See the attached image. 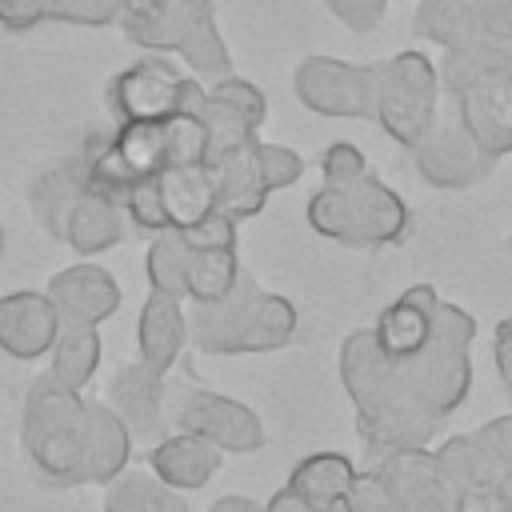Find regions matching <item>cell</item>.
<instances>
[{
	"label": "cell",
	"instance_id": "484cf974",
	"mask_svg": "<svg viewBox=\"0 0 512 512\" xmlns=\"http://www.w3.org/2000/svg\"><path fill=\"white\" fill-rule=\"evenodd\" d=\"M112 148L132 180V188L168 168V124L164 120H124L112 128Z\"/></svg>",
	"mask_w": 512,
	"mask_h": 512
},
{
	"label": "cell",
	"instance_id": "7c38bea8",
	"mask_svg": "<svg viewBox=\"0 0 512 512\" xmlns=\"http://www.w3.org/2000/svg\"><path fill=\"white\" fill-rule=\"evenodd\" d=\"M412 160H416L420 180L440 192H468L496 172V160L476 148V140L456 120V108L448 120L436 116L432 132L412 148Z\"/></svg>",
	"mask_w": 512,
	"mask_h": 512
},
{
	"label": "cell",
	"instance_id": "7bdbcfd3",
	"mask_svg": "<svg viewBox=\"0 0 512 512\" xmlns=\"http://www.w3.org/2000/svg\"><path fill=\"white\" fill-rule=\"evenodd\" d=\"M508 252H512V236H508Z\"/></svg>",
	"mask_w": 512,
	"mask_h": 512
},
{
	"label": "cell",
	"instance_id": "9c48e42d",
	"mask_svg": "<svg viewBox=\"0 0 512 512\" xmlns=\"http://www.w3.org/2000/svg\"><path fill=\"white\" fill-rule=\"evenodd\" d=\"M164 412H168V432H196L204 440H212L220 452H260L268 444V432L260 424V416L224 396V392H212L196 380H168V400H164Z\"/></svg>",
	"mask_w": 512,
	"mask_h": 512
},
{
	"label": "cell",
	"instance_id": "5bb4252c",
	"mask_svg": "<svg viewBox=\"0 0 512 512\" xmlns=\"http://www.w3.org/2000/svg\"><path fill=\"white\" fill-rule=\"evenodd\" d=\"M60 336V312L40 288H12L0 296V352L12 360H40Z\"/></svg>",
	"mask_w": 512,
	"mask_h": 512
},
{
	"label": "cell",
	"instance_id": "7a4b0ae2",
	"mask_svg": "<svg viewBox=\"0 0 512 512\" xmlns=\"http://www.w3.org/2000/svg\"><path fill=\"white\" fill-rule=\"evenodd\" d=\"M100 400L60 384L52 372L36 376L24 392L20 448L40 484L80 488L92 484V440H96Z\"/></svg>",
	"mask_w": 512,
	"mask_h": 512
},
{
	"label": "cell",
	"instance_id": "4dcf8cb0",
	"mask_svg": "<svg viewBox=\"0 0 512 512\" xmlns=\"http://www.w3.org/2000/svg\"><path fill=\"white\" fill-rule=\"evenodd\" d=\"M340 512H396V492L392 484L384 480V472L372 464V468H356L348 492H344V504Z\"/></svg>",
	"mask_w": 512,
	"mask_h": 512
},
{
	"label": "cell",
	"instance_id": "d590c367",
	"mask_svg": "<svg viewBox=\"0 0 512 512\" xmlns=\"http://www.w3.org/2000/svg\"><path fill=\"white\" fill-rule=\"evenodd\" d=\"M324 8L352 32H376L388 12V0H324Z\"/></svg>",
	"mask_w": 512,
	"mask_h": 512
},
{
	"label": "cell",
	"instance_id": "836d02e7",
	"mask_svg": "<svg viewBox=\"0 0 512 512\" xmlns=\"http://www.w3.org/2000/svg\"><path fill=\"white\" fill-rule=\"evenodd\" d=\"M256 152H260V168H264V180H268L272 192H280V188H288V184H296L304 176V156L296 148L260 140Z\"/></svg>",
	"mask_w": 512,
	"mask_h": 512
},
{
	"label": "cell",
	"instance_id": "277c9868",
	"mask_svg": "<svg viewBox=\"0 0 512 512\" xmlns=\"http://www.w3.org/2000/svg\"><path fill=\"white\" fill-rule=\"evenodd\" d=\"M296 304L264 292L248 272H240L236 288L220 304L188 308V344L204 356H248L276 352L296 336Z\"/></svg>",
	"mask_w": 512,
	"mask_h": 512
},
{
	"label": "cell",
	"instance_id": "83f0119b",
	"mask_svg": "<svg viewBox=\"0 0 512 512\" xmlns=\"http://www.w3.org/2000/svg\"><path fill=\"white\" fill-rule=\"evenodd\" d=\"M100 352H104L100 328L60 324V336H56V344H52V352H48V356H52V368H48V372H52L60 384L84 392V388L92 384L96 368H100Z\"/></svg>",
	"mask_w": 512,
	"mask_h": 512
},
{
	"label": "cell",
	"instance_id": "f35d334b",
	"mask_svg": "<svg viewBox=\"0 0 512 512\" xmlns=\"http://www.w3.org/2000/svg\"><path fill=\"white\" fill-rule=\"evenodd\" d=\"M484 40H512V0H480Z\"/></svg>",
	"mask_w": 512,
	"mask_h": 512
},
{
	"label": "cell",
	"instance_id": "f1b7e54d",
	"mask_svg": "<svg viewBox=\"0 0 512 512\" xmlns=\"http://www.w3.org/2000/svg\"><path fill=\"white\" fill-rule=\"evenodd\" d=\"M144 268H148V284L156 292H168V296L184 300V240H180L176 228L152 236Z\"/></svg>",
	"mask_w": 512,
	"mask_h": 512
},
{
	"label": "cell",
	"instance_id": "52a82bcc",
	"mask_svg": "<svg viewBox=\"0 0 512 512\" xmlns=\"http://www.w3.org/2000/svg\"><path fill=\"white\" fill-rule=\"evenodd\" d=\"M440 116V68L416 52L404 48L392 60L376 64V124L396 140L400 148H416Z\"/></svg>",
	"mask_w": 512,
	"mask_h": 512
},
{
	"label": "cell",
	"instance_id": "8d00e7d4",
	"mask_svg": "<svg viewBox=\"0 0 512 512\" xmlns=\"http://www.w3.org/2000/svg\"><path fill=\"white\" fill-rule=\"evenodd\" d=\"M48 20V0H0V24L8 32H32Z\"/></svg>",
	"mask_w": 512,
	"mask_h": 512
},
{
	"label": "cell",
	"instance_id": "ab89813d",
	"mask_svg": "<svg viewBox=\"0 0 512 512\" xmlns=\"http://www.w3.org/2000/svg\"><path fill=\"white\" fill-rule=\"evenodd\" d=\"M492 356H496V372H500V380H504V388L512 396V316L500 320V328L492 336Z\"/></svg>",
	"mask_w": 512,
	"mask_h": 512
},
{
	"label": "cell",
	"instance_id": "f6af8a7d",
	"mask_svg": "<svg viewBox=\"0 0 512 512\" xmlns=\"http://www.w3.org/2000/svg\"><path fill=\"white\" fill-rule=\"evenodd\" d=\"M128 4H136V0H128Z\"/></svg>",
	"mask_w": 512,
	"mask_h": 512
},
{
	"label": "cell",
	"instance_id": "ac0fdd59",
	"mask_svg": "<svg viewBox=\"0 0 512 512\" xmlns=\"http://www.w3.org/2000/svg\"><path fill=\"white\" fill-rule=\"evenodd\" d=\"M188 348V308L184 300L168 296V292H148L140 304V320H136V360H144L152 372L168 376L176 368V360Z\"/></svg>",
	"mask_w": 512,
	"mask_h": 512
},
{
	"label": "cell",
	"instance_id": "8fae6325",
	"mask_svg": "<svg viewBox=\"0 0 512 512\" xmlns=\"http://www.w3.org/2000/svg\"><path fill=\"white\" fill-rule=\"evenodd\" d=\"M296 100L332 120H376V64L340 56H304L292 72Z\"/></svg>",
	"mask_w": 512,
	"mask_h": 512
},
{
	"label": "cell",
	"instance_id": "f546056e",
	"mask_svg": "<svg viewBox=\"0 0 512 512\" xmlns=\"http://www.w3.org/2000/svg\"><path fill=\"white\" fill-rule=\"evenodd\" d=\"M468 440L476 448V460H480V472L488 484H496L500 476L512 472V412L480 424L476 432H468Z\"/></svg>",
	"mask_w": 512,
	"mask_h": 512
},
{
	"label": "cell",
	"instance_id": "3957f363",
	"mask_svg": "<svg viewBox=\"0 0 512 512\" xmlns=\"http://www.w3.org/2000/svg\"><path fill=\"white\" fill-rule=\"evenodd\" d=\"M440 88L456 100V120L492 160L512 152V40H476L444 52Z\"/></svg>",
	"mask_w": 512,
	"mask_h": 512
},
{
	"label": "cell",
	"instance_id": "e575fe53",
	"mask_svg": "<svg viewBox=\"0 0 512 512\" xmlns=\"http://www.w3.org/2000/svg\"><path fill=\"white\" fill-rule=\"evenodd\" d=\"M364 172H368V156L352 140H336V144H328L320 152V176H324V184H348V180H356Z\"/></svg>",
	"mask_w": 512,
	"mask_h": 512
},
{
	"label": "cell",
	"instance_id": "30bf717a",
	"mask_svg": "<svg viewBox=\"0 0 512 512\" xmlns=\"http://www.w3.org/2000/svg\"><path fill=\"white\" fill-rule=\"evenodd\" d=\"M128 224L140 232L192 228L216 212V188L208 164H168L164 172L140 180L124 200Z\"/></svg>",
	"mask_w": 512,
	"mask_h": 512
},
{
	"label": "cell",
	"instance_id": "6da1fadb",
	"mask_svg": "<svg viewBox=\"0 0 512 512\" xmlns=\"http://www.w3.org/2000/svg\"><path fill=\"white\" fill-rule=\"evenodd\" d=\"M472 336L476 316L444 300L432 316V344L420 356L388 360L372 344L368 328L344 336L340 380L356 408V432L376 456L400 448H428L432 432L468 400Z\"/></svg>",
	"mask_w": 512,
	"mask_h": 512
},
{
	"label": "cell",
	"instance_id": "9a60e30c",
	"mask_svg": "<svg viewBox=\"0 0 512 512\" xmlns=\"http://www.w3.org/2000/svg\"><path fill=\"white\" fill-rule=\"evenodd\" d=\"M60 312V324H84V328H100L116 308H120V284L108 268L80 260L68 264L60 272H52L48 288H44Z\"/></svg>",
	"mask_w": 512,
	"mask_h": 512
},
{
	"label": "cell",
	"instance_id": "b9f144b4",
	"mask_svg": "<svg viewBox=\"0 0 512 512\" xmlns=\"http://www.w3.org/2000/svg\"><path fill=\"white\" fill-rule=\"evenodd\" d=\"M208 512H264V504H256V500H248V496H240V492H232V496L212 500Z\"/></svg>",
	"mask_w": 512,
	"mask_h": 512
},
{
	"label": "cell",
	"instance_id": "4316f807",
	"mask_svg": "<svg viewBox=\"0 0 512 512\" xmlns=\"http://www.w3.org/2000/svg\"><path fill=\"white\" fill-rule=\"evenodd\" d=\"M104 512H188L184 492L168 488L152 468H124L116 480H108Z\"/></svg>",
	"mask_w": 512,
	"mask_h": 512
},
{
	"label": "cell",
	"instance_id": "cb8c5ba5",
	"mask_svg": "<svg viewBox=\"0 0 512 512\" xmlns=\"http://www.w3.org/2000/svg\"><path fill=\"white\" fill-rule=\"evenodd\" d=\"M184 240V236H180ZM236 244L224 248H196L184 240V304H220L240 280Z\"/></svg>",
	"mask_w": 512,
	"mask_h": 512
},
{
	"label": "cell",
	"instance_id": "d6986e66",
	"mask_svg": "<svg viewBox=\"0 0 512 512\" xmlns=\"http://www.w3.org/2000/svg\"><path fill=\"white\" fill-rule=\"evenodd\" d=\"M224 464V452L196 432H164L148 444V468L176 492H200Z\"/></svg>",
	"mask_w": 512,
	"mask_h": 512
},
{
	"label": "cell",
	"instance_id": "2e32d148",
	"mask_svg": "<svg viewBox=\"0 0 512 512\" xmlns=\"http://www.w3.org/2000/svg\"><path fill=\"white\" fill-rule=\"evenodd\" d=\"M440 308V296L432 284H412L404 288L388 308H380V316L372 320V344L388 356V360H408L420 356L432 344V316Z\"/></svg>",
	"mask_w": 512,
	"mask_h": 512
},
{
	"label": "cell",
	"instance_id": "ba28073f",
	"mask_svg": "<svg viewBox=\"0 0 512 512\" xmlns=\"http://www.w3.org/2000/svg\"><path fill=\"white\" fill-rule=\"evenodd\" d=\"M204 80L164 52H148L108 80V108L116 124L124 120H168L180 112H200Z\"/></svg>",
	"mask_w": 512,
	"mask_h": 512
},
{
	"label": "cell",
	"instance_id": "ffe728a7",
	"mask_svg": "<svg viewBox=\"0 0 512 512\" xmlns=\"http://www.w3.org/2000/svg\"><path fill=\"white\" fill-rule=\"evenodd\" d=\"M376 468L396 492V512H452L432 448H400V452L376 456Z\"/></svg>",
	"mask_w": 512,
	"mask_h": 512
},
{
	"label": "cell",
	"instance_id": "60d3db41",
	"mask_svg": "<svg viewBox=\"0 0 512 512\" xmlns=\"http://www.w3.org/2000/svg\"><path fill=\"white\" fill-rule=\"evenodd\" d=\"M264 512H324V508H316V504H308L304 496H296L288 484L284 488H276L272 496H268V504H264Z\"/></svg>",
	"mask_w": 512,
	"mask_h": 512
},
{
	"label": "cell",
	"instance_id": "7402d4cb",
	"mask_svg": "<svg viewBox=\"0 0 512 512\" xmlns=\"http://www.w3.org/2000/svg\"><path fill=\"white\" fill-rule=\"evenodd\" d=\"M84 188H88V176H84L80 156H64V160L48 164V168L28 184V208H32V216H36V224H40L52 240L64 236L68 212H72V204L80 200Z\"/></svg>",
	"mask_w": 512,
	"mask_h": 512
},
{
	"label": "cell",
	"instance_id": "e0dca14e",
	"mask_svg": "<svg viewBox=\"0 0 512 512\" xmlns=\"http://www.w3.org/2000/svg\"><path fill=\"white\" fill-rule=\"evenodd\" d=\"M256 144H260V136L248 140V144L212 152L204 160L208 164V176H212V188H216V212L232 216L236 224L248 220V216H256L264 208V200L272 196V188L264 180V168H260Z\"/></svg>",
	"mask_w": 512,
	"mask_h": 512
},
{
	"label": "cell",
	"instance_id": "8992f818",
	"mask_svg": "<svg viewBox=\"0 0 512 512\" xmlns=\"http://www.w3.org/2000/svg\"><path fill=\"white\" fill-rule=\"evenodd\" d=\"M308 228L344 248H392L412 232V212L372 168L348 184H320L308 196Z\"/></svg>",
	"mask_w": 512,
	"mask_h": 512
},
{
	"label": "cell",
	"instance_id": "603a6c76",
	"mask_svg": "<svg viewBox=\"0 0 512 512\" xmlns=\"http://www.w3.org/2000/svg\"><path fill=\"white\" fill-rule=\"evenodd\" d=\"M352 476H356L352 456H344V452H336V448H320V452H308V456H300V460L292 464L288 488H292L296 496H304L308 504L324 508V512H340Z\"/></svg>",
	"mask_w": 512,
	"mask_h": 512
},
{
	"label": "cell",
	"instance_id": "4fadbf2b",
	"mask_svg": "<svg viewBox=\"0 0 512 512\" xmlns=\"http://www.w3.org/2000/svg\"><path fill=\"white\" fill-rule=\"evenodd\" d=\"M164 400H168V380L160 372H152L144 360H132V364H120L112 372L108 400L104 404L124 420V428L132 432V440L156 444L168 432Z\"/></svg>",
	"mask_w": 512,
	"mask_h": 512
},
{
	"label": "cell",
	"instance_id": "1f68e13d",
	"mask_svg": "<svg viewBox=\"0 0 512 512\" xmlns=\"http://www.w3.org/2000/svg\"><path fill=\"white\" fill-rule=\"evenodd\" d=\"M124 8L128 0H48V20L100 28V24H116Z\"/></svg>",
	"mask_w": 512,
	"mask_h": 512
},
{
	"label": "cell",
	"instance_id": "44dd1931",
	"mask_svg": "<svg viewBox=\"0 0 512 512\" xmlns=\"http://www.w3.org/2000/svg\"><path fill=\"white\" fill-rule=\"evenodd\" d=\"M124 236H128V212H124V204L112 200V196H100V192L84 188L80 200L68 212V224H64V236L60 240L76 256H100V252L116 248Z\"/></svg>",
	"mask_w": 512,
	"mask_h": 512
},
{
	"label": "cell",
	"instance_id": "74e56055",
	"mask_svg": "<svg viewBox=\"0 0 512 512\" xmlns=\"http://www.w3.org/2000/svg\"><path fill=\"white\" fill-rule=\"evenodd\" d=\"M452 512H512L500 484H472L452 496Z\"/></svg>",
	"mask_w": 512,
	"mask_h": 512
},
{
	"label": "cell",
	"instance_id": "d6a6232c",
	"mask_svg": "<svg viewBox=\"0 0 512 512\" xmlns=\"http://www.w3.org/2000/svg\"><path fill=\"white\" fill-rule=\"evenodd\" d=\"M208 96H216L220 104L236 108V112H240V116H248L256 128H260V124H264V116H268V100H264V92H260L252 80H244V76L212 80V84H208Z\"/></svg>",
	"mask_w": 512,
	"mask_h": 512
},
{
	"label": "cell",
	"instance_id": "5b68a950",
	"mask_svg": "<svg viewBox=\"0 0 512 512\" xmlns=\"http://www.w3.org/2000/svg\"><path fill=\"white\" fill-rule=\"evenodd\" d=\"M116 24L128 44L180 56L184 68L204 84L232 76V52L216 28L212 0H136Z\"/></svg>",
	"mask_w": 512,
	"mask_h": 512
},
{
	"label": "cell",
	"instance_id": "d4e9b609",
	"mask_svg": "<svg viewBox=\"0 0 512 512\" xmlns=\"http://www.w3.org/2000/svg\"><path fill=\"white\" fill-rule=\"evenodd\" d=\"M412 24H416V32L424 40L440 44L444 52L484 40L480 0H420Z\"/></svg>",
	"mask_w": 512,
	"mask_h": 512
},
{
	"label": "cell",
	"instance_id": "ee69618b",
	"mask_svg": "<svg viewBox=\"0 0 512 512\" xmlns=\"http://www.w3.org/2000/svg\"><path fill=\"white\" fill-rule=\"evenodd\" d=\"M0 248H4V232H0Z\"/></svg>",
	"mask_w": 512,
	"mask_h": 512
}]
</instances>
